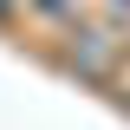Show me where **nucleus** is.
I'll list each match as a JSON object with an SVG mask.
<instances>
[{
  "instance_id": "f257e3e1",
  "label": "nucleus",
  "mask_w": 130,
  "mask_h": 130,
  "mask_svg": "<svg viewBox=\"0 0 130 130\" xmlns=\"http://www.w3.org/2000/svg\"><path fill=\"white\" fill-rule=\"evenodd\" d=\"M39 7H52V13H59V7H65V0H39Z\"/></svg>"
}]
</instances>
